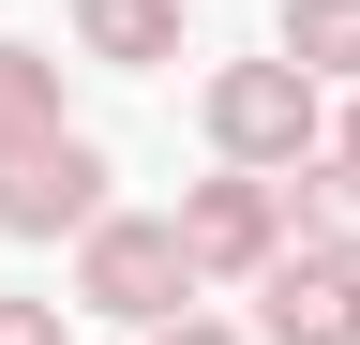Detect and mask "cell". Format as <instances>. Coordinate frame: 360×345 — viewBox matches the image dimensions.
I'll use <instances>...</instances> for the list:
<instances>
[{"mask_svg": "<svg viewBox=\"0 0 360 345\" xmlns=\"http://www.w3.org/2000/svg\"><path fill=\"white\" fill-rule=\"evenodd\" d=\"M195 120H210V165H270V181L330 150V91H315L285 46L270 60H210L195 75Z\"/></svg>", "mask_w": 360, "mask_h": 345, "instance_id": "obj_1", "label": "cell"}, {"mask_svg": "<svg viewBox=\"0 0 360 345\" xmlns=\"http://www.w3.org/2000/svg\"><path fill=\"white\" fill-rule=\"evenodd\" d=\"M180 300H195V255H180V226H165V210H105V226L75 240V315L165 330Z\"/></svg>", "mask_w": 360, "mask_h": 345, "instance_id": "obj_2", "label": "cell"}, {"mask_svg": "<svg viewBox=\"0 0 360 345\" xmlns=\"http://www.w3.org/2000/svg\"><path fill=\"white\" fill-rule=\"evenodd\" d=\"M180 255H195V285H255L270 255H285V181L270 165H210V181H180Z\"/></svg>", "mask_w": 360, "mask_h": 345, "instance_id": "obj_3", "label": "cell"}, {"mask_svg": "<svg viewBox=\"0 0 360 345\" xmlns=\"http://www.w3.org/2000/svg\"><path fill=\"white\" fill-rule=\"evenodd\" d=\"M105 210H120L105 195V150H90L75 120L30 136V150H0V240H90Z\"/></svg>", "mask_w": 360, "mask_h": 345, "instance_id": "obj_4", "label": "cell"}, {"mask_svg": "<svg viewBox=\"0 0 360 345\" xmlns=\"http://www.w3.org/2000/svg\"><path fill=\"white\" fill-rule=\"evenodd\" d=\"M255 345H360V271L285 240V255L255 271Z\"/></svg>", "mask_w": 360, "mask_h": 345, "instance_id": "obj_5", "label": "cell"}, {"mask_svg": "<svg viewBox=\"0 0 360 345\" xmlns=\"http://www.w3.org/2000/svg\"><path fill=\"white\" fill-rule=\"evenodd\" d=\"M285 240L360 271V165H330V150H315V165H285Z\"/></svg>", "mask_w": 360, "mask_h": 345, "instance_id": "obj_6", "label": "cell"}, {"mask_svg": "<svg viewBox=\"0 0 360 345\" xmlns=\"http://www.w3.org/2000/svg\"><path fill=\"white\" fill-rule=\"evenodd\" d=\"M75 46L120 60V75H150V60H180V0H75Z\"/></svg>", "mask_w": 360, "mask_h": 345, "instance_id": "obj_7", "label": "cell"}, {"mask_svg": "<svg viewBox=\"0 0 360 345\" xmlns=\"http://www.w3.org/2000/svg\"><path fill=\"white\" fill-rule=\"evenodd\" d=\"M285 60L315 91H360V0H285Z\"/></svg>", "mask_w": 360, "mask_h": 345, "instance_id": "obj_8", "label": "cell"}, {"mask_svg": "<svg viewBox=\"0 0 360 345\" xmlns=\"http://www.w3.org/2000/svg\"><path fill=\"white\" fill-rule=\"evenodd\" d=\"M30 136H60V60L0 46V150H30Z\"/></svg>", "mask_w": 360, "mask_h": 345, "instance_id": "obj_9", "label": "cell"}, {"mask_svg": "<svg viewBox=\"0 0 360 345\" xmlns=\"http://www.w3.org/2000/svg\"><path fill=\"white\" fill-rule=\"evenodd\" d=\"M150 345H255V330H240V315H195V300H180V315H165Z\"/></svg>", "mask_w": 360, "mask_h": 345, "instance_id": "obj_10", "label": "cell"}, {"mask_svg": "<svg viewBox=\"0 0 360 345\" xmlns=\"http://www.w3.org/2000/svg\"><path fill=\"white\" fill-rule=\"evenodd\" d=\"M0 345H60V300H0Z\"/></svg>", "mask_w": 360, "mask_h": 345, "instance_id": "obj_11", "label": "cell"}, {"mask_svg": "<svg viewBox=\"0 0 360 345\" xmlns=\"http://www.w3.org/2000/svg\"><path fill=\"white\" fill-rule=\"evenodd\" d=\"M330 165H360V91H330Z\"/></svg>", "mask_w": 360, "mask_h": 345, "instance_id": "obj_12", "label": "cell"}]
</instances>
